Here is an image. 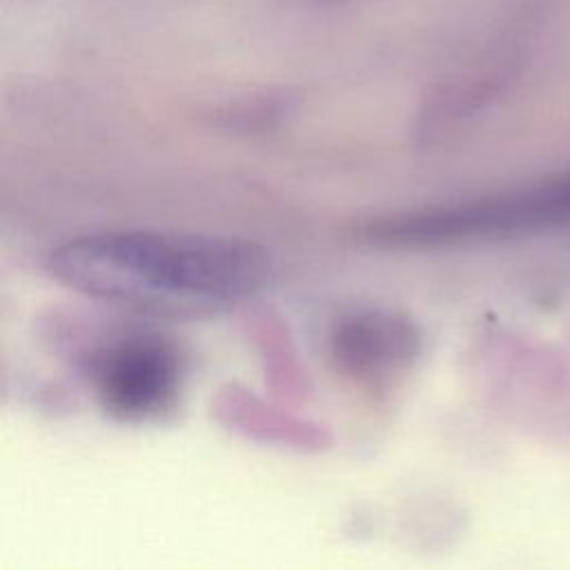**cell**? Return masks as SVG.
<instances>
[{
    "label": "cell",
    "instance_id": "6da1fadb",
    "mask_svg": "<svg viewBox=\"0 0 570 570\" xmlns=\"http://www.w3.org/2000/svg\"><path fill=\"white\" fill-rule=\"evenodd\" d=\"M47 267L89 298L163 316L227 309L269 276L267 252L247 238L156 229L76 236L49 254Z\"/></svg>",
    "mask_w": 570,
    "mask_h": 570
},
{
    "label": "cell",
    "instance_id": "7a4b0ae2",
    "mask_svg": "<svg viewBox=\"0 0 570 570\" xmlns=\"http://www.w3.org/2000/svg\"><path fill=\"white\" fill-rule=\"evenodd\" d=\"M570 220V178L474 203L430 207L372 220L363 234L379 245L423 247L505 236Z\"/></svg>",
    "mask_w": 570,
    "mask_h": 570
},
{
    "label": "cell",
    "instance_id": "3957f363",
    "mask_svg": "<svg viewBox=\"0 0 570 570\" xmlns=\"http://www.w3.org/2000/svg\"><path fill=\"white\" fill-rule=\"evenodd\" d=\"M100 405L120 421H154L169 412L183 381L178 350L154 334L120 336L100 347L89 363Z\"/></svg>",
    "mask_w": 570,
    "mask_h": 570
},
{
    "label": "cell",
    "instance_id": "277c9868",
    "mask_svg": "<svg viewBox=\"0 0 570 570\" xmlns=\"http://www.w3.org/2000/svg\"><path fill=\"white\" fill-rule=\"evenodd\" d=\"M330 354L341 372L363 383H383L419 358L421 332L399 312L361 309L334 325Z\"/></svg>",
    "mask_w": 570,
    "mask_h": 570
},
{
    "label": "cell",
    "instance_id": "5b68a950",
    "mask_svg": "<svg viewBox=\"0 0 570 570\" xmlns=\"http://www.w3.org/2000/svg\"><path fill=\"white\" fill-rule=\"evenodd\" d=\"M316 2H323V4H336V2H343V0H316Z\"/></svg>",
    "mask_w": 570,
    "mask_h": 570
}]
</instances>
